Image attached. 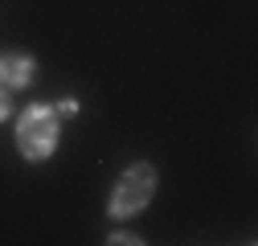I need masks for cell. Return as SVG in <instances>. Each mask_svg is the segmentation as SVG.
<instances>
[{"instance_id": "obj_1", "label": "cell", "mask_w": 258, "mask_h": 246, "mask_svg": "<svg viewBox=\"0 0 258 246\" xmlns=\"http://www.w3.org/2000/svg\"><path fill=\"white\" fill-rule=\"evenodd\" d=\"M17 140H21V152L29 160H41L53 152V140H57V119L49 107H29L17 123Z\"/></svg>"}, {"instance_id": "obj_2", "label": "cell", "mask_w": 258, "mask_h": 246, "mask_svg": "<svg viewBox=\"0 0 258 246\" xmlns=\"http://www.w3.org/2000/svg\"><path fill=\"white\" fill-rule=\"evenodd\" d=\"M152 189H156V172H152V164H136V168H127L123 180L115 184V193H111V213H115V218H132L136 209L148 205Z\"/></svg>"}, {"instance_id": "obj_3", "label": "cell", "mask_w": 258, "mask_h": 246, "mask_svg": "<svg viewBox=\"0 0 258 246\" xmlns=\"http://www.w3.org/2000/svg\"><path fill=\"white\" fill-rule=\"evenodd\" d=\"M29 78H33V61H29L25 53H5V57H0V82L25 86Z\"/></svg>"}, {"instance_id": "obj_4", "label": "cell", "mask_w": 258, "mask_h": 246, "mask_svg": "<svg viewBox=\"0 0 258 246\" xmlns=\"http://www.w3.org/2000/svg\"><path fill=\"white\" fill-rule=\"evenodd\" d=\"M57 111H61V115H74V111H78V103H74V99H66V103H57Z\"/></svg>"}, {"instance_id": "obj_5", "label": "cell", "mask_w": 258, "mask_h": 246, "mask_svg": "<svg viewBox=\"0 0 258 246\" xmlns=\"http://www.w3.org/2000/svg\"><path fill=\"white\" fill-rule=\"evenodd\" d=\"M9 115V99H5V90H0V119Z\"/></svg>"}]
</instances>
